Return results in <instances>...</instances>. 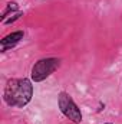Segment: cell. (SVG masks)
Wrapping results in <instances>:
<instances>
[{
	"mask_svg": "<svg viewBox=\"0 0 122 124\" xmlns=\"http://www.w3.org/2000/svg\"><path fill=\"white\" fill-rule=\"evenodd\" d=\"M33 85L27 78H12L6 82L3 101L13 108H23L32 101Z\"/></svg>",
	"mask_w": 122,
	"mask_h": 124,
	"instance_id": "1",
	"label": "cell"
},
{
	"mask_svg": "<svg viewBox=\"0 0 122 124\" xmlns=\"http://www.w3.org/2000/svg\"><path fill=\"white\" fill-rule=\"evenodd\" d=\"M59 66H61V59L59 58H43V59H39L32 66V71H30L32 81H34V82L45 81Z\"/></svg>",
	"mask_w": 122,
	"mask_h": 124,
	"instance_id": "2",
	"label": "cell"
},
{
	"mask_svg": "<svg viewBox=\"0 0 122 124\" xmlns=\"http://www.w3.org/2000/svg\"><path fill=\"white\" fill-rule=\"evenodd\" d=\"M58 107L61 110V113L72 123L81 124L82 123V113L79 110V107L76 105V102L73 101V98L68 93L62 91L58 95Z\"/></svg>",
	"mask_w": 122,
	"mask_h": 124,
	"instance_id": "3",
	"label": "cell"
},
{
	"mask_svg": "<svg viewBox=\"0 0 122 124\" xmlns=\"http://www.w3.org/2000/svg\"><path fill=\"white\" fill-rule=\"evenodd\" d=\"M25 33L23 31H16V32H12L9 35H6L1 40H0V45H1V52H6L12 48H14L22 39H23Z\"/></svg>",
	"mask_w": 122,
	"mask_h": 124,
	"instance_id": "4",
	"label": "cell"
},
{
	"mask_svg": "<svg viewBox=\"0 0 122 124\" xmlns=\"http://www.w3.org/2000/svg\"><path fill=\"white\" fill-rule=\"evenodd\" d=\"M17 12H19V4H17L16 1H9V3L6 4V9L3 10V13H1V16H0V22L3 23V22L7 19L9 15H12V13H17Z\"/></svg>",
	"mask_w": 122,
	"mask_h": 124,
	"instance_id": "5",
	"label": "cell"
},
{
	"mask_svg": "<svg viewBox=\"0 0 122 124\" xmlns=\"http://www.w3.org/2000/svg\"><path fill=\"white\" fill-rule=\"evenodd\" d=\"M22 16H23V12H17V13H13V15H12L10 17H7V19L3 22V23H4V25H12V23H14L16 20H19Z\"/></svg>",
	"mask_w": 122,
	"mask_h": 124,
	"instance_id": "6",
	"label": "cell"
},
{
	"mask_svg": "<svg viewBox=\"0 0 122 124\" xmlns=\"http://www.w3.org/2000/svg\"><path fill=\"white\" fill-rule=\"evenodd\" d=\"M103 124H112V123H103Z\"/></svg>",
	"mask_w": 122,
	"mask_h": 124,
	"instance_id": "7",
	"label": "cell"
}]
</instances>
